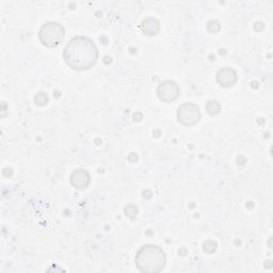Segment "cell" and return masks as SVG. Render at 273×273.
<instances>
[{
  "label": "cell",
  "instance_id": "obj_1",
  "mask_svg": "<svg viewBox=\"0 0 273 273\" xmlns=\"http://www.w3.org/2000/svg\"><path fill=\"white\" fill-rule=\"evenodd\" d=\"M63 59L74 71H87L95 64L98 49L94 42L87 37L73 38L63 51Z\"/></svg>",
  "mask_w": 273,
  "mask_h": 273
},
{
  "label": "cell",
  "instance_id": "obj_2",
  "mask_svg": "<svg viewBox=\"0 0 273 273\" xmlns=\"http://www.w3.org/2000/svg\"><path fill=\"white\" fill-rule=\"evenodd\" d=\"M166 264L164 251L156 245H145L135 254V266L143 273H157Z\"/></svg>",
  "mask_w": 273,
  "mask_h": 273
},
{
  "label": "cell",
  "instance_id": "obj_3",
  "mask_svg": "<svg viewBox=\"0 0 273 273\" xmlns=\"http://www.w3.org/2000/svg\"><path fill=\"white\" fill-rule=\"evenodd\" d=\"M65 31L63 26L57 22H48L41 27L39 38L42 44L48 48H56L64 41Z\"/></svg>",
  "mask_w": 273,
  "mask_h": 273
},
{
  "label": "cell",
  "instance_id": "obj_4",
  "mask_svg": "<svg viewBox=\"0 0 273 273\" xmlns=\"http://www.w3.org/2000/svg\"><path fill=\"white\" fill-rule=\"evenodd\" d=\"M177 119L184 126H193L201 119V111L197 105L185 103L177 110Z\"/></svg>",
  "mask_w": 273,
  "mask_h": 273
},
{
  "label": "cell",
  "instance_id": "obj_5",
  "mask_svg": "<svg viewBox=\"0 0 273 273\" xmlns=\"http://www.w3.org/2000/svg\"><path fill=\"white\" fill-rule=\"evenodd\" d=\"M180 87H178L176 82L171 80H165L161 82L158 88H157V96L164 103L174 101L180 96Z\"/></svg>",
  "mask_w": 273,
  "mask_h": 273
},
{
  "label": "cell",
  "instance_id": "obj_6",
  "mask_svg": "<svg viewBox=\"0 0 273 273\" xmlns=\"http://www.w3.org/2000/svg\"><path fill=\"white\" fill-rule=\"evenodd\" d=\"M238 75L234 69L222 67L217 73V81L223 88H230L236 85Z\"/></svg>",
  "mask_w": 273,
  "mask_h": 273
},
{
  "label": "cell",
  "instance_id": "obj_7",
  "mask_svg": "<svg viewBox=\"0 0 273 273\" xmlns=\"http://www.w3.org/2000/svg\"><path fill=\"white\" fill-rule=\"evenodd\" d=\"M70 181L73 187L80 189L81 190V189H85L89 186L91 176L89 172L86 170H76L72 173Z\"/></svg>",
  "mask_w": 273,
  "mask_h": 273
},
{
  "label": "cell",
  "instance_id": "obj_8",
  "mask_svg": "<svg viewBox=\"0 0 273 273\" xmlns=\"http://www.w3.org/2000/svg\"><path fill=\"white\" fill-rule=\"evenodd\" d=\"M159 30H160L159 22L154 17L145 18L141 24V31L148 37L156 36L157 33L159 32Z\"/></svg>",
  "mask_w": 273,
  "mask_h": 273
},
{
  "label": "cell",
  "instance_id": "obj_9",
  "mask_svg": "<svg viewBox=\"0 0 273 273\" xmlns=\"http://www.w3.org/2000/svg\"><path fill=\"white\" fill-rule=\"evenodd\" d=\"M206 110L211 115H217L220 110H221V105H220L217 100H209L206 104Z\"/></svg>",
  "mask_w": 273,
  "mask_h": 273
},
{
  "label": "cell",
  "instance_id": "obj_10",
  "mask_svg": "<svg viewBox=\"0 0 273 273\" xmlns=\"http://www.w3.org/2000/svg\"><path fill=\"white\" fill-rule=\"evenodd\" d=\"M35 101H36V104L38 105V106H41V107L46 106L47 103H48V96H47V94L44 93V92H40V93H38L37 95L35 96Z\"/></svg>",
  "mask_w": 273,
  "mask_h": 273
},
{
  "label": "cell",
  "instance_id": "obj_11",
  "mask_svg": "<svg viewBox=\"0 0 273 273\" xmlns=\"http://www.w3.org/2000/svg\"><path fill=\"white\" fill-rule=\"evenodd\" d=\"M217 244L215 243L214 240H207L204 243L203 245V249L204 251L206 252V253L208 254H212V253H215L216 250H217Z\"/></svg>",
  "mask_w": 273,
  "mask_h": 273
},
{
  "label": "cell",
  "instance_id": "obj_12",
  "mask_svg": "<svg viewBox=\"0 0 273 273\" xmlns=\"http://www.w3.org/2000/svg\"><path fill=\"white\" fill-rule=\"evenodd\" d=\"M124 212L126 214V216H127L128 218L130 219H133L136 217V215H138V208H136L134 205L132 204H129L125 207Z\"/></svg>",
  "mask_w": 273,
  "mask_h": 273
},
{
  "label": "cell",
  "instance_id": "obj_13",
  "mask_svg": "<svg viewBox=\"0 0 273 273\" xmlns=\"http://www.w3.org/2000/svg\"><path fill=\"white\" fill-rule=\"evenodd\" d=\"M220 23L217 22V20H212V22H209L208 25H207V29L209 32H212V33H217L218 31L220 30Z\"/></svg>",
  "mask_w": 273,
  "mask_h": 273
}]
</instances>
